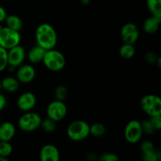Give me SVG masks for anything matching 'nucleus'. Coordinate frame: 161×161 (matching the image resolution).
<instances>
[{"label": "nucleus", "mask_w": 161, "mask_h": 161, "mask_svg": "<svg viewBox=\"0 0 161 161\" xmlns=\"http://www.w3.org/2000/svg\"><path fill=\"white\" fill-rule=\"evenodd\" d=\"M67 135L72 141H82L90 135V125L80 119L72 121L67 128Z\"/></svg>", "instance_id": "3"}, {"label": "nucleus", "mask_w": 161, "mask_h": 161, "mask_svg": "<svg viewBox=\"0 0 161 161\" xmlns=\"http://www.w3.org/2000/svg\"><path fill=\"white\" fill-rule=\"evenodd\" d=\"M37 99L36 95L31 92H25L20 94L17 102V105L23 112L31 111L36 105Z\"/></svg>", "instance_id": "11"}, {"label": "nucleus", "mask_w": 161, "mask_h": 161, "mask_svg": "<svg viewBox=\"0 0 161 161\" xmlns=\"http://www.w3.org/2000/svg\"><path fill=\"white\" fill-rule=\"evenodd\" d=\"M146 5L152 16L161 18V0H146Z\"/></svg>", "instance_id": "19"}, {"label": "nucleus", "mask_w": 161, "mask_h": 161, "mask_svg": "<svg viewBox=\"0 0 161 161\" xmlns=\"http://www.w3.org/2000/svg\"><path fill=\"white\" fill-rule=\"evenodd\" d=\"M2 90V86H1V81H0V91H1Z\"/></svg>", "instance_id": "36"}, {"label": "nucleus", "mask_w": 161, "mask_h": 161, "mask_svg": "<svg viewBox=\"0 0 161 161\" xmlns=\"http://www.w3.org/2000/svg\"><path fill=\"white\" fill-rule=\"evenodd\" d=\"M47 114L48 118L55 122L61 120L67 114V106L63 101L55 100L50 102L47 108Z\"/></svg>", "instance_id": "8"}, {"label": "nucleus", "mask_w": 161, "mask_h": 161, "mask_svg": "<svg viewBox=\"0 0 161 161\" xmlns=\"http://www.w3.org/2000/svg\"><path fill=\"white\" fill-rule=\"evenodd\" d=\"M2 28V25H0V28Z\"/></svg>", "instance_id": "37"}, {"label": "nucleus", "mask_w": 161, "mask_h": 161, "mask_svg": "<svg viewBox=\"0 0 161 161\" xmlns=\"http://www.w3.org/2000/svg\"><path fill=\"white\" fill-rule=\"evenodd\" d=\"M146 60L149 63H153L155 61H157V58L156 57V55L153 53H148L146 55Z\"/></svg>", "instance_id": "31"}, {"label": "nucleus", "mask_w": 161, "mask_h": 161, "mask_svg": "<svg viewBox=\"0 0 161 161\" xmlns=\"http://www.w3.org/2000/svg\"><path fill=\"white\" fill-rule=\"evenodd\" d=\"M105 133V127L102 123H94L90 126V135L94 137H102Z\"/></svg>", "instance_id": "21"}, {"label": "nucleus", "mask_w": 161, "mask_h": 161, "mask_svg": "<svg viewBox=\"0 0 161 161\" xmlns=\"http://www.w3.org/2000/svg\"><path fill=\"white\" fill-rule=\"evenodd\" d=\"M42 118L38 113L25 112L18 119V127L25 132H32L40 127Z\"/></svg>", "instance_id": "4"}, {"label": "nucleus", "mask_w": 161, "mask_h": 161, "mask_svg": "<svg viewBox=\"0 0 161 161\" xmlns=\"http://www.w3.org/2000/svg\"><path fill=\"white\" fill-rule=\"evenodd\" d=\"M16 133V127L13 123L6 121L0 124V141L10 142Z\"/></svg>", "instance_id": "14"}, {"label": "nucleus", "mask_w": 161, "mask_h": 161, "mask_svg": "<svg viewBox=\"0 0 161 161\" xmlns=\"http://www.w3.org/2000/svg\"><path fill=\"white\" fill-rule=\"evenodd\" d=\"M36 76V70L31 64L19 66L17 72V79L20 83H28L32 81Z\"/></svg>", "instance_id": "12"}, {"label": "nucleus", "mask_w": 161, "mask_h": 161, "mask_svg": "<svg viewBox=\"0 0 161 161\" xmlns=\"http://www.w3.org/2000/svg\"><path fill=\"white\" fill-rule=\"evenodd\" d=\"M142 128L143 133L146 134H153L156 130L155 127L153 125L152 122H151L150 119H146V120H143L142 122H141Z\"/></svg>", "instance_id": "26"}, {"label": "nucleus", "mask_w": 161, "mask_h": 161, "mask_svg": "<svg viewBox=\"0 0 161 161\" xmlns=\"http://www.w3.org/2000/svg\"><path fill=\"white\" fill-rule=\"evenodd\" d=\"M26 57L25 48L19 44L7 50L8 66L17 68L21 65Z\"/></svg>", "instance_id": "9"}, {"label": "nucleus", "mask_w": 161, "mask_h": 161, "mask_svg": "<svg viewBox=\"0 0 161 161\" xmlns=\"http://www.w3.org/2000/svg\"><path fill=\"white\" fill-rule=\"evenodd\" d=\"M142 109L149 116L161 115V99L155 94H147L142 98L140 102Z\"/></svg>", "instance_id": "5"}, {"label": "nucleus", "mask_w": 161, "mask_h": 161, "mask_svg": "<svg viewBox=\"0 0 161 161\" xmlns=\"http://www.w3.org/2000/svg\"><path fill=\"white\" fill-rule=\"evenodd\" d=\"M153 150H155V147H154V145L150 141H145L142 143L141 151L142 154L151 152Z\"/></svg>", "instance_id": "28"}, {"label": "nucleus", "mask_w": 161, "mask_h": 161, "mask_svg": "<svg viewBox=\"0 0 161 161\" xmlns=\"http://www.w3.org/2000/svg\"><path fill=\"white\" fill-rule=\"evenodd\" d=\"M81 2L83 4L87 5V4H89L90 2H91V0H81Z\"/></svg>", "instance_id": "34"}, {"label": "nucleus", "mask_w": 161, "mask_h": 161, "mask_svg": "<svg viewBox=\"0 0 161 161\" xmlns=\"http://www.w3.org/2000/svg\"><path fill=\"white\" fill-rule=\"evenodd\" d=\"M100 160L102 161H118L119 160V157L117 155L113 153H105L101 155Z\"/></svg>", "instance_id": "29"}, {"label": "nucleus", "mask_w": 161, "mask_h": 161, "mask_svg": "<svg viewBox=\"0 0 161 161\" xmlns=\"http://www.w3.org/2000/svg\"><path fill=\"white\" fill-rule=\"evenodd\" d=\"M20 82L17 80V78L11 76L5 77L1 81L2 89L9 93H14L17 91L19 88Z\"/></svg>", "instance_id": "17"}, {"label": "nucleus", "mask_w": 161, "mask_h": 161, "mask_svg": "<svg viewBox=\"0 0 161 161\" xmlns=\"http://www.w3.org/2000/svg\"><path fill=\"white\" fill-rule=\"evenodd\" d=\"M4 21L6 22V27L17 31H20L24 26L23 20H21V18L14 14L6 16Z\"/></svg>", "instance_id": "18"}, {"label": "nucleus", "mask_w": 161, "mask_h": 161, "mask_svg": "<svg viewBox=\"0 0 161 161\" xmlns=\"http://www.w3.org/2000/svg\"><path fill=\"white\" fill-rule=\"evenodd\" d=\"M39 159L42 161H58L60 160L59 150L53 145H46L41 149Z\"/></svg>", "instance_id": "13"}, {"label": "nucleus", "mask_w": 161, "mask_h": 161, "mask_svg": "<svg viewBox=\"0 0 161 161\" xmlns=\"http://www.w3.org/2000/svg\"><path fill=\"white\" fill-rule=\"evenodd\" d=\"M135 53V48L133 44L124 43L119 49V55L124 59H130Z\"/></svg>", "instance_id": "20"}, {"label": "nucleus", "mask_w": 161, "mask_h": 161, "mask_svg": "<svg viewBox=\"0 0 161 161\" xmlns=\"http://www.w3.org/2000/svg\"><path fill=\"white\" fill-rule=\"evenodd\" d=\"M37 44L46 50L54 48L58 42V35L53 26L47 23L41 24L36 31Z\"/></svg>", "instance_id": "1"}, {"label": "nucleus", "mask_w": 161, "mask_h": 161, "mask_svg": "<svg viewBox=\"0 0 161 161\" xmlns=\"http://www.w3.org/2000/svg\"><path fill=\"white\" fill-rule=\"evenodd\" d=\"M120 36L124 43L135 44L139 37V31L135 24L127 23L120 30Z\"/></svg>", "instance_id": "10"}, {"label": "nucleus", "mask_w": 161, "mask_h": 161, "mask_svg": "<svg viewBox=\"0 0 161 161\" xmlns=\"http://www.w3.org/2000/svg\"><path fill=\"white\" fill-rule=\"evenodd\" d=\"M160 158V153L156 151V149L151 151V152L146 153L143 154L142 157V159L145 161H158Z\"/></svg>", "instance_id": "27"}, {"label": "nucleus", "mask_w": 161, "mask_h": 161, "mask_svg": "<svg viewBox=\"0 0 161 161\" xmlns=\"http://www.w3.org/2000/svg\"><path fill=\"white\" fill-rule=\"evenodd\" d=\"M55 97L57 100L64 101L68 95V90L64 86H58L55 89Z\"/></svg>", "instance_id": "25"}, {"label": "nucleus", "mask_w": 161, "mask_h": 161, "mask_svg": "<svg viewBox=\"0 0 161 161\" xmlns=\"http://www.w3.org/2000/svg\"><path fill=\"white\" fill-rule=\"evenodd\" d=\"M6 16H7V13H6V9L3 6H0V23L4 21Z\"/></svg>", "instance_id": "33"}, {"label": "nucleus", "mask_w": 161, "mask_h": 161, "mask_svg": "<svg viewBox=\"0 0 161 161\" xmlns=\"http://www.w3.org/2000/svg\"><path fill=\"white\" fill-rule=\"evenodd\" d=\"M7 66V50L0 46V72L5 70Z\"/></svg>", "instance_id": "24"}, {"label": "nucleus", "mask_w": 161, "mask_h": 161, "mask_svg": "<svg viewBox=\"0 0 161 161\" xmlns=\"http://www.w3.org/2000/svg\"><path fill=\"white\" fill-rule=\"evenodd\" d=\"M6 98L3 94L0 93V112L6 107Z\"/></svg>", "instance_id": "32"}, {"label": "nucleus", "mask_w": 161, "mask_h": 161, "mask_svg": "<svg viewBox=\"0 0 161 161\" xmlns=\"http://www.w3.org/2000/svg\"><path fill=\"white\" fill-rule=\"evenodd\" d=\"M161 18H158L154 16L148 17L143 24V29L148 34H153L157 31L160 27Z\"/></svg>", "instance_id": "16"}, {"label": "nucleus", "mask_w": 161, "mask_h": 161, "mask_svg": "<svg viewBox=\"0 0 161 161\" xmlns=\"http://www.w3.org/2000/svg\"><path fill=\"white\" fill-rule=\"evenodd\" d=\"M13 153V146L9 142L0 141V156L8 158Z\"/></svg>", "instance_id": "23"}, {"label": "nucleus", "mask_w": 161, "mask_h": 161, "mask_svg": "<svg viewBox=\"0 0 161 161\" xmlns=\"http://www.w3.org/2000/svg\"><path fill=\"white\" fill-rule=\"evenodd\" d=\"M45 52V49L36 44V46L30 49L27 55H28V58L30 62L33 63V64H38V63L42 61Z\"/></svg>", "instance_id": "15"}, {"label": "nucleus", "mask_w": 161, "mask_h": 161, "mask_svg": "<svg viewBox=\"0 0 161 161\" xmlns=\"http://www.w3.org/2000/svg\"><path fill=\"white\" fill-rule=\"evenodd\" d=\"M42 62L49 70L58 72L64 69L66 61L64 54L61 52L53 48L46 50Z\"/></svg>", "instance_id": "2"}, {"label": "nucleus", "mask_w": 161, "mask_h": 161, "mask_svg": "<svg viewBox=\"0 0 161 161\" xmlns=\"http://www.w3.org/2000/svg\"><path fill=\"white\" fill-rule=\"evenodd\" d=\"M149 119H150L154 127H155L156 130H160L161 127V115L151 116Z\"/></svg>", "instance_id": "30"}, {"label": "nucleus", "mask_w": 161, "mask_h": 161, "mask_svg": "<svg viewBox=\"0 0 161 161\" xmlns=\"http://www.w3.org/2000/svg\"><path fill=\"white\" fill-rule=\"evenodd\" d=\"M20 31H15L14 29L3 27L0 28V46L6 50L13 48L15 46L19 45L20 42Z\"/></svg>", "instance_id": "6"}, {"label": "nucleus", "mask_w": 161, "mask_h": 161, "mask_svg": "<svg viewBox=\"0 0 161 161\" xmlns=\"http://www.w3.org/2000/svg\"><path fill=\"white\" fill-rule=\"evenodd\" d=\"M40 127H42L44 131L47 132V133H51V132L54 131L56 129V122L47 117V119H42Z\"/></svg>", "instance_id": "22"}, {"label": "nucleus", "mask_w": 161, "mask_h": 161, "mask_svg": "<svg viewBox=\"0 0 161 161\" xmlns=\"http://www.w3.org/2000/svg\"><path fill=\"white\" fill-rule=\"evenodd\" d=\"M0 161H8V158L0 156Z\"/></svg>", "instance_id": "35"}, {"label": "nucleus", "mask_w": 161, "mask_h": 161, "mask_svg": "<svg viewBox=\"0 0 161 161\" xmlns=\"http://www.w3.org/2000/svg\"><path fill=\"white\" fill-rule=\"evenodd\" d=\"M141 122L138 120H131L127 124L124 129V137L127 142L136 144L141 141L143 135Z\"/></svg>", "instance_id": "7"}]
</instances>
